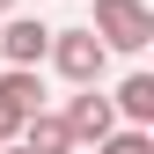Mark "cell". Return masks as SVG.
Returning a JSON list of instances; mask_svg holds the SVG:
<instances>
[{
  "label": "cell",
  "instance_id": "ba28073f",
  "mask_svg": "<svg viewBox=\"0 0 154 154\" xmlns=\"http://www.w3.org/2000/svg\"><path fill=\"white\" fill-rule=\"evenodd\" d=\"M95 154H154V140H147V132H132V125H125V132H110V140L95 147Z\"/></svg>",
  "mask_w": 154,
  "mask_h": 154
},
{
  "label": "cell",
  "instance_id": "8fae6325",
  "mask_svg": "<svg viewBox=\"0 0 154 154\" xmlns=\"http://www.w3.org/2000/svg\"><path fill=\"white\" fill-rule=\"evenodd\" d=\"M0 154H22V147H0Z\"/></svg>",
  "mask_w": 154,
  "mask_h": 154
},
{
  "label": "cell",
  "instance_id": "30bf717a",
  "mask_svg": "<svg viewBox=\"0 0 154 154\" xmlns=\"http://www.w3.org/2000/svg\"><path fill=\"white\" fill-rule=\"evenodd\" d=\"M0 15H15V0H0Z\"/></svg>",
  "mask_w": 154,
  "mask_h": 154
},
{
  "label": "cell",
  "instance_id": "8992f818",
  "mask_svg": "<svg viewBox=\"0 0 154 154\" xmlns=\"http://www.w3.org/2000/svg\"><path fill=\"white\" fill-rule=\"evenodd\" d=\"M22 154H73V132H66V118H51V110H37V118L22 125V140H15Z\"/></svg>",
  "mask_w": 154,
  "mask_h": 154
},
{
  "label": "cell",
  "instance_id": "9c48e42d",
  "mask_svg": "<svg viewBox=\"0 0 154 154\" xmlns=\"http://www.w3.org/2000/svg\"><path fill=\"white\" fill-rule=\"evenodd\" d=\"M15 140H22V118H15V110L0 103V147H15Z\"/></svg>",
  "mask_w": 154,
  "mask_h": 154
},
{
  "label": "cell",
  "instance_id": "277c9868",
  "mask_svg": "<svg viewBox=\"0 0 154 154\" xmlns=\"http://www.w3.org/2000/svg\"><path fill=\"white\" fill-rule=\"evenodd\" d=\"M44 51H51V29L29 22V15H8V29H0V59L22 66V73H37V66H44Z\"/></svg>",
  "mask_w": 154,
  "mask_h": 154
},
{
  "label": "cell",
  "instance_id": "5b68a950",
  "mask_svg": "<svg viewBox=\"0 0 154 154\" xmlns=\"http://www.w3.org/2000/svg\"><path fill=\"white\" fill-rule=\"evenodd\" d=\"M110 110L132 118V132H147V125H154V73H125V88L110 95Z\"/></svg>",
  "mask_w": 154,
  "mask_h": 154
},
{
  "label": "cell",
  "instance_id": "7a4b0ae2",
  "mask_svg": "<svg viewBox=\"0 0 154 154\" xmlns=\"http://www.w3.org/2000/svg\"><path fill=\"white\" fill-rule=\"evenodd\" d=\"M44 59L59 66L73 88H95V81H103V66H110V51L95 44V29H51V51H44Z\"/></svg>",
  "mask_w": 154,
  "mask_h": 154
},
{
  "label": "cell",
  "instance_id": "3957f363",
  "mask_svg": "<svg viewBox=\"0 0 154 154\" xmlns=\"http://www.w3.org/2000/svg\"><path fill=\"white\" fill-rule=\"evenodd\" d=\"M66 132H73V147H103L110 140V132H118V110H110V95H95V88H81V95H73V103H66Z\"/></svg>",
  "mask_w": 154,
  "mask_h": 154
},
{
  "label": "cell",
  "instance_id": "52a82bcc",
  "mask_svg": "<svg viewBox=\"0 0 154 154\" xmlns=\"http://www.w3.org/2000/svg\"><path fill=\"white\" fill-rule=\"evenodd\" d=\"M0 103L29 125V118H37V103H44V81H37V73H22V66H8V73H0Z\"/></svg>",
  "mask_w": 154,
  "mask_h": 154
},
{
  "label": "cell",
  "instance_id": "6da1fadb",
  "mask_svg": "<svg viewBox=\"0 0 154 154\" xmlns=\"http://www.w3.org/2000/svg\"><path fill=\"white\" fill-rule=\"evenodd\" d=\"M95 44L103 51H147L154 44V8L147 0H95Z\"/></svg>",
  "mask_w": 154,
  "mask_h": 154
}]
</instances>
